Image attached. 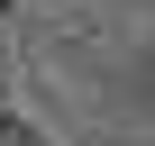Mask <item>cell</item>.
<instances>
[{
	"label": "cell",
	"mask_w": 155,
	"mask_h": 146,
	"mask_svg": "<svg viewBox=\"0 0 155 146\" xmlns=\"http://www.w3.org/2000/svg\"><path fill=\"white\" fill-rule=\"evenodd\" d=\"M0 146H46V137H37L28 119H9V110H0Z\"/></svg>",
	"instance_id": "1"
},
{
	"label": "cell",
	"mask_w": 155,
	"mask_h": 146,
	"mask_svg": "<svg viewBox=\"0 0 155 146\" xmlns=\"http://www.w3.org/2000/svg\"><path fill=\"white\" fill-rule=\"evenodd\" d=\"M0 9H9V0H0Z\"/></svg>",
	"instance_id": "2"
}]
</instances>
